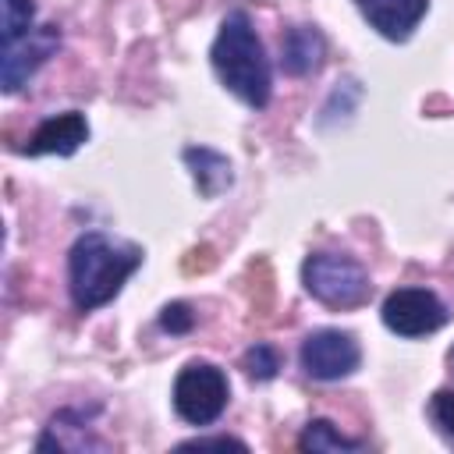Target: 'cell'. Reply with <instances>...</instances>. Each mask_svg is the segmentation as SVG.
<instances>
[{"mask_svg": "<svg viewBox=\"0 0 454 454\" xmlns=\"http://www.w3.org/2000/svg\"><path fill=\"white\" fill-rule=\"evenodd\" d=\"M184 163L192 167V177H195V188L206 195V199H216L223 188H231V181H234V174H231V163H227V156H220V153H213V149H184Z\"/></svg>", "mask_w": 454, "mask_h": 454, "instance_id": "11", "label": "cell"}, {"mask_svg": "<svg viewBox=\"0 0 454 454\" xmlns=\"http://www.w3.org/2000/svg\"><path fill=\"white\" fill-rule=\"evenodd\" d=\"M85 138H89V121L78 110H67V114L46 117L25 142V153L28 156H71Z\"/></svg>", "mask_w": 454, "mask_h": 454, "instance_id": "8", "label": "cell"}, {"mask_svg": "<svg viewBox=\"0 0 454 454\" xmlns=\"http://www.w3.org/2000/svg\"><path fill=\"white\" fill-rule=\"evenodd\" d=\"M0 11H4V28H0L4 46L7 43H18L21 35L32 32V18H35L32 0H0Z\"/></svg>", "mask_w": 454, "mask_h": 454, "instance_id": "13", "label": "cell"}, {"mask_svg": "<svg viewBox=\"0 0 454 454\" xmlns=\"http://www.w3.org/2000/svg\"><path fill=\"white\" fill-rule=\"evenodd\" d=\"M298 447L309 450V454H333V450H362L358 440H348L344 433L333 429V422L326 419H312L305 426V433L298 436Z\"/></svg>", "mask_w": 454, "mask_h": 454, "instance_id": "12", "label": "cell"}, {"mask_svg": "<svg viewBox=\"0 0 454 454\" xmlns=\"http://www.w3.org/2000/svg\"><path fill=\"white\" fill-rule=\"evenodd\" d=\"M213 67L220 82L252 110H262L270 103V60L266 50L248 21V14L234 11L220 21V32L213 39Z\"/></svg>", "mask_w": 454, "mask_h": 454, "instance_id": "2", "label": "cell"}, {"mask_svg": "<svg viewBox=\"0 0 454 454\" xmlns=\"http://www.w3.org/2000/svg\"><path fill=\"white\" fill-rule=\"evenodd\" d=\"M383 326L397 337H422V333H433L447 323V309L443 301L426 291V287H397L387 294L383 309Z\"/></svg>", "mask_w": 454, "mask_h": 454, "instance_id": "5", "label": "cell"}, {"mask_svg": "<svg viewBox=\"0 0 454 454\" xmlns=\"http://www.w3.org/2000/svg\"><path fill=\"white\" fill-rule=\"evenodd\" d=\"M160 326L170 330V333H188L195 326V316H192V309L184 301H174V305H167L160 312Z\"/></svg>", "mask_w": 454, "mask_h": 454, "instance_id": "15", "label": "cell"}, {"mask_svg": "<svg viewBox=\"0 0 454 454\" xmlns=\"http://www.w3.org/2000/svg\"><path fill=\"white\" fill-rule=\"evenodd\" d=\"M323 53H326V43L309 25L287 28V35L280 43V64H284L287 74H312L323 64Z\"/></svg>", "mask_w": 454, "mask_h": 454, "instance_id": "10", "label": "cell"}, {"mask_svg": "<svg viewBox=\"0 0 454 454\" xmlns=\"http://www.w3.org/2000/svg\"><path fill=\"white\" fill-rule=\"evenodd\" d=\"M231 387L223 369L209 362H188L174 380V411L192 426H209L227 408Z\"/></svg>", "mask_w": 454, "mask_h": 454, "instance_id": "4", "label": "cell"}, {"mask_svg": "<svg viewBox=\"0 0 454 454\" xmlns=\"http://www.w3.org/2000/svg\"><path fill=\"white\" fill-rule=\"evenodd\" d=\"M355 4L362 18L383 39H394V43H404L422 21V14L429 11V0H355Z\"/></svg>", "mask_w": 454, "mask_h": 454, "instance_id": "9", "label": "cell"}, {"mask_svg": "<svg viewBox=\"0 0 454 454\" xmlns=\"http://www.w3.org/2000/svg\"><path fill=\"white\" fill-rule=\"evenodd\" d=\"M206 447H238V450H245V443L234 440V436H195V440L181 443V450H206Z\"/></svg>", "mask_w": 454, "mask_h": 454, "instance_id": "17", "label": "cell"}, {"mask_svg": "<svg viewBox=\"0 0 454 454\" xmlns=\"http://www.w3.org/2000/svg\"><path fill=\"white\" fill-rule=\"evenodd\" d=\"M142 266L135 245H117L99 231H85L67 255V287L78 312H92L117 298L124 280Z\"/></svg>", "mask_w": 454, "mask_h": 454, "instance_id": "1", "label": "cell"}, {"mask_svg": "<svg viewBox=\"0 0 454 454\" xmlns=\"http://www.w3.org/2000/svg\"><path fill=\"white\" fill-rule=\"evenodd\" d=\"M301 284L316 301H323L330 309H355V305L369 301V294H372L369 273L351 255H337V252L309 255L301 262Z\"/></svg>", "mask_w": 454, "mask_h": 454, "instance_id": "3", "label": "cell"}, {"mask_svg": "<svg viewBox=\"0 0 454 454\" xmlns=\"http://www.w3.org/2000/svg\"><path fill=\"white\" fill-rule=\"evenodd\" d=\"M429 415L436 419V426H440L447 436H454V390H440V394H433V401H429Z\"/></svg>", "mask_w": 454, "mask_h": 454, "instance_id": "16", "label": "cell"}, {"mask_svg": "<svg viewBox=\"0 0 454 454\" xmlns=\"http://www.w3.org/2000/svg\"><path fill=\"white\" fill-rule=\"evenodd\" d=\"M60 43V32L57 25H43V28H32L28 35H21L18 43H7L4 46V60H0V82H4V92H18L32 71L57 50Z\"/></svg>", "mask_w": 454, "mask_h": 454, "instance_id": "7", "label": "cell"}, {"mask_svg": "<svg viewBox=\"0 0 454 454\" xmlns=\"http://www.w3.org/2000/svg\"><path fill=\"white\" fill-rule=\"evenodd\" d=\"M245 369H248L252 380H273L277 369H280V358H277V351H273L270 344H255V348L245 355Z\"/></svg>", "mask_w": 454, "mask_h": 454, "instance_id": "14", "label": "cell"}, {"mask_svg": "<svg viewBox=\"0 0 454 454\" xmlns=\"http://www.w3.org/2000/svg\"><path fill=\"white\" fill-rule=\"evenodd\" d=\"M362 362V348L351 333L344 330H316L301 340V369L312 380H344L358 369Z\"/></svg>", "mask_w": 454, "mask_h": 454, "instance_id": "6", "label": "cell"}]
</instances>
